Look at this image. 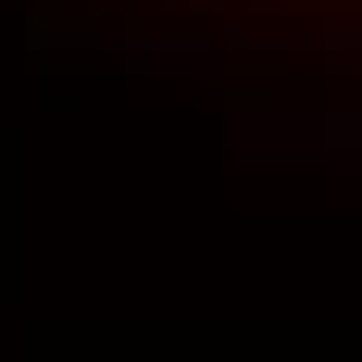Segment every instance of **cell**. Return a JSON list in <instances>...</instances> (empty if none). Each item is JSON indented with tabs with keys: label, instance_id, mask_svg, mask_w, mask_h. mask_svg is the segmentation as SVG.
I'll return each mask as SVG.
<instances>
[{
	"label": "cell",
	"instance_id": "6da1fadb",
	"mask_svg": "<svg viewBox=\"0 0 362 362\" xmlns=\"http://www.w3.org/2000/svg\"><path fill=\"white\" fill-rule=\"evenodd\" d=\"M175 37L200 50H262V63H313V75H362V0H150Z\"/></svg>",
	"mask_w": 362,
	"mask_h": 362
}]
</instances>
